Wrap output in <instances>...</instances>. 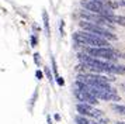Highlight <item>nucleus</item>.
Wrapping results in <instances>:
<instances>
[{
    "mask_svg": "<svg viewBox=\"0 0 125 124\" xmlns=\"http://www.w3.org/2000/svg\"><path fill=\"white\" fill-rule=\"evenodd\" d=\"M37 96H38V89L34 90V93H32L31 99H30V103H28V110L30 112H32V109H34V104H35V101H37Z\"/></svg>",
    "mask_w": 125,
    "mask_h": 124,
    "instance_id": "9",
    "label": "nucleus"
},
{
    "mask_svg": "<svg viewBox=\"0 0 125 124\" xmlns=\"http://www.w3.org/2000/svg\"><path fill=\"white\" fill-rule=\"evenodd\" d=\"M118 3L121 7H125V0H118Z\"/></svg>",
    "mask_w": 125,
    "mask_h": 124,
    "instance_id": "19",
    "label": "nucleus"
},
{
    "mask_svg": "<svg viewBox=\"0 0 125 124\" xmlns=\"http://www.w3.org/2000/svg\"><path fill=\"white\" fill-rule=\"evenodd\" d=\"M42 21H44V30H45L46 37L49 38V37H51V28H49V17H48L46 10L42 11Z\"/></svg>",
    "mask_w": 125,
    "mask_h": 124,
    "instance_id": "7",
    "label": "nucleus"
},
{
    "mask_svg": "<svg viewBox=\"0 0 125 124\" xmlns=\"http://www.w3.org/2000/svg\"><path fill=\"white\" fill-rule=\"evenodd\" d=\"M59 31H61V35H65V21L63 20H61V23H59Z\"/></svg>",
    "mask_w": 125,
    "mask_h": 124,
    "instance_id": "14",
    "label": "nucleus"
},
{
    "mask_svg": "<svg viewBox=\"0 0 125 124\" xmlns=\"http://www.w3.org/2000/svg\"><path fill=\"white\" fill-rule=\"evenodd\" d=\"M74 44L79 47H110V41L89 31H76L72 35Z\"/></svg>",
    "mask_w": 125,
    "mask_h": 124,
    "instance_id": "1",
    "label": "nucleus"
},
{
    "mask_svg": "<svg viewBox=\"0 0 125 124\" xmlns=\"http://www.w3.org/2000/svg\"><path fill=\"white\" fill-rule=\"evenodd\" d=\"M108 121H110V120H108L105 116H104V117H101V118H98V123H100V124H108Z\"/></svg>",
    "mask_w": 125,
    "mask_h": 124,
    "instance_id": "16",
    "label": "nucleus"
},
{
    "mask_svg": "<svg viewBox=\"0 0 125 124\" xmlns=\"http://www.w3.org/2000/svg\"><path fill=\"white\" fill-rule=\"evenodd\" d=\"M111 110L117 114H121V116H125V106L124 104H119V103H113L111 104Z\"/></svg>",
    "mask_w": 125,
    "mask_h": 124,
    "instance_id": "8",
    "label": "nucleus"
},
{
    "mask_svg": "<svg viewBox=\"0 0 125 124\" xmlns=\"http://www.w3.org/2000/svg\"><path fill=\"white\" fill-rule=\"evenodd\" d=\"M55 80H56V83L59 85V86H63V85H65V80H63V78H61V76H58Z\"/></svg>",
    "mask_w": 125,
    "mask_h": 124,
    "instance_id": "17",
    "label": "nucleus"
},
{
    "mask_svg": "<svg viewBox=\"0 0 125 124\" xmlns=\"http://www.w3.org/2000/svg\"><path fill=\"white\" fill-rule=\"evenodd\" d=\"M121 58H125V54H122V55H121Z\"/></svg>",
    "mask_w": 125,
    "mask_h": 124,
    "instance_id": "22",
    "label": "nucleus"
},
{
    "mask_svg": "<svg viewBox=\"0 0 125 124\" xmlns=\"http://www.w3.org/2000/svg\"><path fill=\"white\" fill-rule=\"evenodd\" d=\"M76 110L79 114H83V116H87V117L90 118H98L104 117V112L100 110V109H96V107L90 104V103H84V101H79L77 104H76Z\"/></svg>",
    "mask_w": 125,
    "mask_h": 124,
    "instance_id": "5",
    "label": "nucleus"
},
{
    "mask_svg": "<svg viewBox=\"0 0 125 124\" xmlns=\"http://www.w3.org/2000/svg\"><path fill=\"white\" fill-rule=\"evenodd\" d=\"M53 118H55L56 121H59V120H61V116H59V114H55V116H53Z\"/></svg>",
    "mask_w": 125,
    "mask_h": 124,
    "instance_id": "20",
    "label": "nucleus"
},
{
    "mask_svg": "<svg viewBox=\"0 0 125 124\" xmlns=\"http://www.w3.org/2000/svg\"><path fill=\"white\" fill-rule=\"evenodd\" d=\"M79 25H80L82 30L96 34V35L103 37V38L108 39V41H117V35H115V34L113 33V30H110V28H105V27H103V25H98V24H96V23L86 21V20L79 21Z\"/></svg>",
    "mask_w": 125,
    "mask_h": 124,
    "instance_id": "3",
    "label": "nucleus"
},
{
    "mask_svg": "<svg viewBox=\"0 0 125 124\" xmlns=\"http://www.w3.org/2000/svg\"><path fill=\"white\" fill-rule=\"evenodd\" d=\"M35 78L38 79V80H41V79L44 78V72L40 71V69H37V71H35Z\"/></svg>",
    "mask_w": 125,
    "mask_h": 124,
    "instance_id": "15",
    "label": "nucleus"
},
{
    "mask_svg": "<svg viewBox=\"0 0 125 124\" xmlns=\"http://www.w3.org/2000/svg\"><path fill=\"white\" fill-rule=\"evenodd\" d=\"M124 87H125V86H124ZM124 90H125V89H124Z\"/></svg>",
    "mask_w": 125,
    "mask_h": 124,
    "instance_id": "23",
    "label": "nucleus"
},
{
    "mask_svg": "<svg viewBox=\"0 0 125 124\" xmlns=\"http://www.w3.org/2000/svg\"><path fill=\"white\" fill-rule=\"evenodd\" d=\"M30 42H31V47H37L38 39H37V35H35V34H32V35L30 37Z\"/></svg>",
    "mask_w": 125,
    "mask_h": 124,
    "instance_id": "13",
    "label": "nucleus"
},
{
    "mask_svg": "<svg viewBox=\"0 0 125 124\" xmlns=\"http://www.w3.org/2000/svg\"><path fill=\"white\" fill-rule=\"evenodd\" d=\"M51 62H52V71H53L55 79H56L59 75H58V65H56V61H55V56H51Z\"/></svg>",
    "mask_w": 125,
    "mask_h": 124,
    "instance_id": "11",
    "label": "nucleus"
},
{
    "mask_svg": "<svg viewBox=\"0 0 125 124\" xmlns=\"http://www.w3.org/2000/svg\"><path fill=\"white\" fill-rule=\"evenodd\" d=\"M115 124H125V121H117Z\"/></svg>",
    "mask_w": 125,
    "mask_h": 124,
    "instance_id": "21",
    "label": "nucleus"
},
{
    "mask_svg": "<svg viewBox=\"0 0 125 124\" xmlns=\"http://www.w3.org/2000/svg\"><path fill=\"white\" fill-rule=\"evenodd\" d=\"M46 124H52V120H51V116L49 114L46 116Z\"/></svg>",
    "mask_w": 125,
    "mask_h": 124,
    "instance_id": "18",
    "label": "nucleus"
},
{
    "mask_svg": "<svg viewBox=\"0 0 125 124\" xmlns=\"http://www.w3.org/2000/svg\"><path fill=\"white\" fill-rule=\"evenodd\" d=\"M34 62H35V65H37V66H41V56H40V54H38V52H35L34 54Z\"/></svg>",
    "mask_w": 125,
    "mask_h": 124,
    "instance_id": "12",
    "label": "nucleus"
},
{
    "mask_svg": "<svg viewBox=\"0 0 125 124\" xmlns=\"http://www.w3.org/2000/svg\"><path fill=\"white\" fill-rule=\"evenodd\" d=\"M82 48L86 54L100 58V59H105V61L115 62L118 58H121V54H118L111 47H82Z\"/></svg>",
    "mask_w": 125,
    "mask_h": 124,
    "instance_id": "2",
    "label": "nucleus"
},
{
    "mask_svg": "<svg viewBox=\"0 0 125 124\" xmlns=\"http://www.w3.org/2000/svg\"><path fill=\"white\" fill-rule=\"evenodd\" d=\"M44 73H45V76L48 78V80H49V82H52V80L55 79V78H53L55 75H53V73L51 72V69H49L48 66H45V68H44Z\"/></svg>",
    "mask_w": 125,
    "mask_h": 124,
    "instance_id": "10",
    "label": "nucleus"
},
{
    "mask_svg": "<svg viewBox=\"0 0 125 124\" xmlns=\"http://www.w3.org/2000/svg\"><path fill=\"white\" fill-rule=\"evenodd\" d=\"M73 93L76 96V99L79 101H84V103H90L93 106H97L98 104V97H96L94 95H91L89 90L86 89H77V87H74L73 89Z\"/></svg>",
    "mask_w": 125,
    "mask_h": 124,
    "instance_id": "6",
    "label": "nucleus"
},
{
    "mask_svg": "<svg viewBox=\"0 0 125 124\" xmlns=\"http://www.w3.org/2000/svg\"><path fill=\"white\" fill-rule=\"evenodd\" d=\"M80 4H82V7L84 10L101 14L104 17H108L111 14H114V10L111 7H108L105 0H80Z\"/></svg>",
    "mask_w": 125,
    "mask_h": 124,
    "instance_id": "4",
    "label": "nucleus"
}]
</instances>
